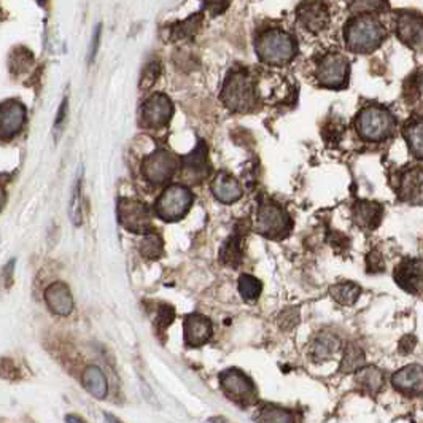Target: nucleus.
<instances>
[{"label":"nucleus","instance_id":"obj_1","mask_svg":"<svg viewBox=\"0 0 423 423\" xmlns=\"http://www.w3.org/2000/svg\"><path fill=\"white\" fill-rule=\"evenodd\" d=\"M384 39V26L369 13L353 18L345 28V44L353 53H371L380 46Z\"/></svg>","mask_w":423,"mask_h":423},{"label":"nucleus","instance_id":"obj_2","mask_svg":"<svg viewBox=\"0 0 423 423\" xmlns=\"http://www.w3.org/2000/svg\"><path fill=\"white\" fill-rule=\"evenodd\" d=\"M222 99L229 110L247 114L256 105V91L251 75L245 69L229 73L222 91Z\"/></svg>","mask_w":423,"mask_h":423},{"label":"nucleus","instance_id":"obj_3","mask_svg":"<svg viewBox=\"0 0 423 423\" xmlns=\"http://www.w3.org/2000/svg\"><path fill=\"white\" fill-rule=\"evenodd\" d=\"M256 53L260 59L271 66H282L296 56L298 45L290 34L282 29H269L256 40Z\"/></svg>","mask_w":423,"mask_h":423},{"label":"nucleus","instance_id":"obj_4","mask_svg":"<svg viewBox=\"0 0 423 423\" xmlns=\"http://www.w3.org/2000/svg\"><path fill=\"white\" fill-rule=\"evenodd\" d=\"M355 126L361 138L368 142H380L393 134L395 118L385 107L369 105L358 114Z\"/></svg>","mask_w":423,"mask_h":423},{"label":"nucleus","instance_id":"obj_5","mask_svg":"<svg viewBox=\"0 0 423 423\" xmlns=\"http://www.w3.org/2000/svg\"><path fill=\"white\" fill-rule=\"evenodd\" d=\"M192 204V192L185 185H170L156 201V213L168 223L179 222L188 213Z\"/></svg>","mask_w":423,"mask_h":423},{"label":"nucleus","instance_id":"obj_6","mask_svg":"<svg viewBox=\"0 0 423 423\" xmlns=\"http://www.w3.org/2000/svg\"><path fill=\"white\" fill-rule=\"evenodd\" d=\"M256 233L271 239L283 237L290 233L291 218L276 202L266 201L261 202L256 215Z\"/></svg>","mask_w":423,"mask_h":423},{"label":"nucleus","instance_id":"obj_7","mask_svg":"<svg viewBox=\"0 0 423 423\" xmlns=\"http://www.w3.org/2000/svg\"><path fill=\"white\" fill-rule=\"evenodd\" d=\"M219 385H222L223 393L228 396L233 403L247 408L250 404H255L258 399L253 380L247 374H244L239 369H229L219 376Z\"/></svg>","mask_w":423,"mask_h":423},{"label":"nucleus","instance_id":"obj_8","mask_svg":"<svg viewBox=\"0 0 423 423\" xmlns=\"http://www.w3.org/2000/svg\"><path fill=\"white\" fill-rule=\"evenodd\" d=\"M349 61L339 53H330L320 59L317 67V80L321 87L331 89H341L349 80Z\"/></svg>","mask_w":423,"mask_h":423},{"label":"nucleus","instance_id":"obj_9","mask_svg":"<svg viewBox=\"0 0 423 423\" xmlns=\"http://www.w3.org/2000/svg\"><path fill=\"white\" fill-rule=\"evenodd\" d=\"M118 219L131 233L148 234L152 229V212L141 201L121 199L118 204Z\"/></svg>","mask_w":423,"mask_h":423},{"label":"nucleus","instance_id":"obj_10","mask_svg":"<svg viewBox=\"0 0 423 423\" xmlns=\"http://www.w3.org/2000/svg\"><path fill=\"white\" fill-rule=\"evenodd\" d=\"M177 168H179V161H177L172 153L163 148H158L156 152L148 154L142 163L143 175L154 185L169 181L175 174Z\"/></svg>","mask_w":423,"mask_h":423},{"label":"nucleus","instance_id":"obj_11","mask_svg":"<svg viewBox=\"0 0 423 423\" xmlns=\"http://www.w3.org/2000/svg\"><path fill=\"white\" fill-rule=\"evenodd\" d=\"M174 115V105L165 94L156 93L142 105V123L147 127H163Z\"/></svg>","mask_w":423,"mask_h":423},{"label":"nucleus","instance_id":"obj_12","mask_svg":"<svg viewBox=\"0 0 423 423\" xmlns=\"http://www.w3.org/2000/svg\"><path fill=\"white\" fill-rule=\"evenodd\" d=\"M396 35L414 50L423 48V16L415 12H399L396 15Z\"/></svg>","mask_w":423,"mask_h":423},{"label":"nucleus","instance_id":"obj_13","mask_svg":"<svg viewBox=\"0 0 423 423\" xmlns=\"http://www.w3.org/2000/svg\"><path fill=\"white\" fill-rule=\"evenodd\" d=\"M395 282L411 294H423V260L406 258L395 269Z\"/></svg>","mask_w":423,"mask_h":423},{"label":"nucleus","instance_id":"obj_14","mask_svg":"<svg viewBox=\"0 0 423 423\" xmlns=\"http://www.w3.org/2000/svg\"><path fill=\"white\" fill-rule=\"evenodd\" d=\"M298 19L310 32H321L330 24V8L321 0H307L298 7Z\"/></svg>","mask_w":423,"mask_h":423},{"label":"nucleus","instance_id":"obj_15","mask_svg":"<svg viewBox=\"0 0 423 423\" xmlns=\"http://www.w3.org/2000/svg\"><path fill=\"white\" fill-rule=\"evenodd\" d=\"M212 333H213L212 321L208 320L206 315L191 314L185 318V325H183L185 344L191 347V349H197V347L204 345L212 337Z\"/></svg>","mask_w":423,"mask_h":423},{"label":"nucleus","instance_id":"obj_16","mask_svg":"<svg viewBox=\"0 0 423 423\" xmlns=\"http://www.w3.org/2000/svg\"><path fill=\"white\" fill-rule=\"evenodd\" d=\"M392 384L406 396H423V368L420 365H409L393 374Z\"/></svg>","mask_w":423,"mask_h":423},{"label":"nucleus","instance_id":"obj_17","mask_svg":"<svg viewBox=\"0 0 423 423\" xmlns=\"http://www.w3.org/2000/svg\"><path fill=\"white\" fill-rule=\"evenodd\" d=\"M26 121V107L18 100H7L0 109V132L3 138L13 137Z\"/></svg>","mask_w":423,"mask_h":423},{"label":"nucleus","instance_id":"obj_18","mask_svg":"<svg viewBox=\"0 0 423 423\" xmlns=\"http://www.w3.org/2000/svg\"><path fill=\"white\" fill-rule=\"evenodd\" d=\"M208 172H210V165L207 161V148L206 143L201 142L195 152L183 158V174L186 180L197 183L204 180Z\"/></svg>","mask_w":423,"mask_h":423},{"label":"nucleus","instance_id":"obj_19","mask_svg":"<svg viewBox=\"0 0 423 423\" xmlns=\"http://www.w3.org/2000/svg\"><path fill=\"white\" fill-rule=\"evenodd\" d=\"M45 301L48 307L57 315H69L73 310V298L69 287L62 282H56L45 290Z\"/></svg>","mask_w":423,"mask_h":423},{"label":"nucleus","instance_id":"obj_20","mask_svg":"<svg viewBox=\"0 0 423 423\" xmlns=\"http://www.w3.org/2000/svg\"><path fill=\"white\" fill-rule=\"evenodd\" d=\"M212 192L219 202L233 204V202L240 199V196H242V188H240V183L231 174L224 172V170H219V172L215 175V179H213Z\"/></svg>","mask_w":423,"mask_h":423},{"label":"nucleus","instance_id":"obj_21","mask_svg":"<svg viewBox=\"0 0 423 423\" xmlns=\"http://www.w3.org/2000/svg\"><path fill=\"white\" fill-rule=\"evenodd\" d=\"M398 196L401 201L417 202L423 199V169H411L401 175L398 181Z\"/></svg>","mask_w":423,"mask_h":423},{"label":"nucleus","instance_id":"obj_22","mask_svg":"<svg viewBox=\"0 0 423 423\" xmlns=\"http://www.w3.org/2000/svg\"><path fill=\"white\" fill-rule=\"evenodd\" d=\"M353 222L363 229H376L384 215V207L377 202L358 201L353 206Z\"/></svg>","mask_w":423,"mask_h":423},{"label":"nucleus","instance_id":"obj_23","mask_svg":"<svg viewBox=\"0 0 423 423\" xmlns=\"http://www.w3.org/2000/svg\"><path fill=\"white\" fill-rule=\"evenodd\" d=\"M357 385L368 395H377L384 388V372L376 366L360 368L357 371Z\"/></svg>","mask_w":423,"mask_h":423},{"label":"nucleus","instance_id":"obj_24","mask_svg":"<svg viewBox=\"0 0 423 423\" xmlns=\"http://www.w3.org/2000/svg\"><path fill=\"white\" fill-rule=\"evenodd\" d=\"M83 384L84 388L88 392L96 396V398L102 399L107 396L109 392V384H107V377L104 376V372L100 371L98 366H89L87 368V371L83 374Z\"/></svg>","mask_w":423,"mask_h":423},{"label":"nucleus","instance_id":"obj_25","mask_svg":"<svg viewBox=\"0 0 423 423\" xmlns=\"http://www.w3.org/2000/svg\"><path fill=\"white\" fill-rule=\"evenodd\" d=\"M404 137L408 142L412 156L423 159V118L411 121L404 127Z\"/></svg>","mask_w":423,"mask_h":423},{"label":"nucleus","instance_id":"obj_26","mask_svg":"<svg viewBox=\"0 0 423 423\" xmlns=\"http://www.w3.org/2000/svg\"><path fill=\"white\" fill-rule=\"evenodd\" d=\"M339 349H341L339 337L334 334H330V333H321L314 342L312 352H314L315 360L321 361V360H326V358L333 357Z\"/></svg>","mask_w":423,"mask_h":423},{"label":"nucleus","instance_id":"obj_27","mask_svg":"<svg viewBox=\"0 0 423 423\" xmlns=\"http://www.w3.org/2000/svg\"><path fill=\"white\" fill-rule=\"evenodd\" d=\"M330 294L333 296L334 301L342 304V306H352V304H355L357 299L360 298L361 288L358 287L357 283L342 282L331 287Z\"/></svg>","mask_w":423,"mask_h":423},{"label":"nucleus","instance_id":"obj_28","mask_svg":"<svg viewBox=\"0 0 423 423\" xmlns=\"http://www.w3.org/2000/svg\"><path fill=\"white\" fill-rule=\"evenodd\" d=\"M201 26H202V15L195 13L192 16H190L188 19L170 26V39L172 40L190 39V37H192L197 30H199Z\"/></svg>","mask_w":423,"mask_h":423},{"label":"nucleus","instance_id":"obj_29","mask_svg":"<svg viewBox=\"0 0 423 423\" xmlns=\"http://www.w3.org/2000/svg\"><path fill=\"white\" fill-rule=\"evenodd\" d=\"M138 250H141V255L145 260H158L164 251L163 237L156 233L145 234V237L142 239Z\"/></svg>","mask_w":423,"mask_h":423},{"label":"nucleus","instance_id":"obj_30","mask_svg":"<svg viewBox=\"0 0 423 423\" xmlns=\"http://www.w3.org/2000/svg\"><path fill=\"white\" fill-rule=\"evenodd\" d=\"M240 237L239 233H234L226 242H224L222 253H219V260L223 264L228 266H237L240 263Z\"/></svg>","mask_w":423,"mask_h":423},{"label":"nucleus","instance_id":"obj_31","mask_svg":"<svg viewBox=\"0 0 423 423\" xmlns=\"http://www.w3.org/2000/svg\"><path fill=\"white\" fill-rule=\"evenodd\" d=\"M363 365H365V353H363V350L358 345L350 344L345 349L344 358H342L341 372L358 371V369L363 368Z\"/></svg>","mask_w":423,"mask_h":423},{"label":"nucleus","instance_id":"obj_32","mask_svg":"<svg viewBox=\"0 0 423 423\" xmlns=\"http://www.w3.org/2000/svg\"><path fill=\"white\" fill-rule=\"evenodd\" d=\"M263 285L258 278L249 274H242L239 277V293L245 301H256L260 298Z\"/></svg>","mask_w":423,"mask_h":423},{"label":"nucleus","instance_id":"obj_33","mask_svg":"<svg viewBox=\"0 0 423 423\" xmlns=\"http://www.w3.org/2000/svg\"><path fill=\"white\" fill-rule=\"evenodd\" d=\"M349 7L353 13H379L388 7L387 0H349Z\"/></svg>","mask_w":423,"mask_h":423},{"label":"nucleus","instance_id":"obj_34","mask_svg":"<svg viewBox=\"0 0 423 423\" xmlns=\"http://www.w3.org/2000/svg\"><path fill=\"white\" fill-rule=\"evenodd\" d=\"M258 422H291L293 417L290 415V412L283 411L280 408H276V406H266V408L261 411V414Z\"/></svg>","mask_w":423,"mask_h":423},{"label":"nucleus","instance_id":"obj_35","mask_svg":"<svg viewBox=\"0 0 423 423\" xmlns=\"http://www.w3.org/2000/svg\"><path fill=\"white\" fill-rule=\"evenodd\" d=\"M422 88V75L420 72H415L414 75L406 80L404 83V98L408 102H414V100L419 98Z\"/></svg>","mask_w":423,"mask_h":423},{"label":"nucleus","instance_id":"obj_36","mask_svg":"<svg viewBox=\"0 0 423 423\" xmlns=\"http://www.w3.org/2000/svg\"><path fill=\"white\" fill-rule=\"evenodd\" d=\"M161 73V66L158 61H152L147 64V67L143 69L142 72V78H141V88L142 89H148L152 88L154 82H156L158 77Z\"/></svg>","mask_w":423,"mask_h":423},{"label":"nucleus","instance_id":"obj_37","mask_svg":"<svg viewBox=\"0 0 423 423\" xmlns=\"http://www.w3.org/2000/svg\"><path fill=\"white\" fill-rule=\"evenodd\" d=\"M172 320H174V309L169 307V306H161L158 318H156L158 333L163 334L165 328H168V326L172 323Z\"/></svg>","mask_w":423,"mask_h":423},{"label":"nucleus","instance_id":"obj_38","mask_svg":"<svg viewBox=\"0 0 423 423\" xmlns=\"http://www.w3.org/2000/svg\"><path fill=\"white\" fill-rule=\"evenodd\" d=\"M80 179L75 181L73 186V196H72V204H71V217L73 223L80 224L82 223V208H80Z\"/></svg>","mask_w":423,"mask_h":423},{"label":"nucleus","instance_id":"obj_39","mask_svg":"<svg viewBox=\"0 0 423 423\" xmlns=\"http://www.w3.org/2000/svg\"><path fill=\"white\" fill-rule=\"evenodd\" d=\"M24 64H32V55L28 51V50H16L13 53V57H12V67L13 71H26V66H23Z\"/></svg>","mask_w":423,"mask_h":423},{"label":"nucleus","instance_id":"obj_40","mask_svg":"<svg viewBox=\"0 0 423 423\" xmlns=\"http://www.w3.org/2000/svg\"><path fill=\"white\" fill-rule=\"evenodd\" d=\"M229 2L231 0H206L204 8L208 10L212 15H219L229 7Z\"/></svg>","mask_w":423,"mask_h":423},{"label":"nucleus","instance_id":"obj_41","mask_svg":"<svg viewBox=\"0 0 423 423\" xmlns=\"http://www.w3.org/2000/svg\"><path fill=\"white\" fill-rule=\"evenodd\" d=\"M99 37H100V24L94 30V35H93V44H91V50H89V61H93L96 53H98V48H99Z\"/></svg>","mask_w":423,"mask_h":423},{"label":"nucleus","instance_id":"obj_42","mask_svg":"<svg viewBox=\"0 0 423 423\" xmlns=\"http://www.w3.org/2000/svg\"><path fill=\"white\" fill-rule=\"evenodd\" d=\"M67 420L69 422H83L82 419H80V417H67Z\"/></svg>","mask_w":423,"mask_h":423},{"label":"nucleus","instance_id":"obj_43","mask_svg":"<svg viewBox=\"0 0 423 423\" xmlns=\"http://www.w3.org/2000/svg\"><path fill=\"white\" fill-rule=\"evenodd\" d=\"M45 2H46V0H39V3H40V5H44Z\"/></svg>","mask_w":423,"mask_h":423}]
</instances>
